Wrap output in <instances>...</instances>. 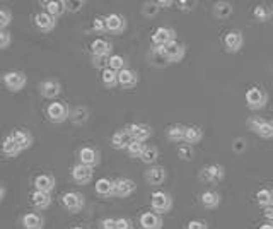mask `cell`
<instances>
[{
    "instance_id": "cell-1",
    "label": "cell",
    "mask_w": 273,
    "mask_h": 229,
    "mask_svg": "<svg viewBox=\"0 0 273 229\" xmlns=\"http://www.w3.org/2000/svg\"><path fill=\"white\" fill-rule=\"evenodd\" d=\"M160 51H162V55L166 57V60L169 63H178L181 62L184 58V53H186V46H184V43L181 41H172L169 45H166L164 48H160Z\"/></svg>"
},
{
    "instance_id": "cell-2",
    "label": "cell",
    "mask_w": 273,
    "mask_h": 229,
    "mask_svg": "<svg viewBox=\"0 0 273 229\" xmlns=\"http://www.w3.org/2000/svg\"><path fill=\"white\" fill-rule=\"evenodd\" d=\"M172 41H176V31L172 27L160 26L152 34V45L155 46V50H160V48H164Z\"/></svg>"
},
{
    "instance_id": "cell-3",
    "label": "cell",
    "mask_w": 273,
    "mask_h": 229,
    "mask_svg": "<svg viewBox=\"0 0 273 229\" xmlns=\"http://www.w3.org/2000/svg\"><path fill=\"white\" fill-rule=\"evenodd\" d=\"M150 206L152 211L157 212V214H166L172 207V199L166 192H154L150 197Z\"/></svg>"
},
{
    "instance_id": "cell-4",
    "label": "cell",
    "mask_w": 273,
    "mask_h": 229,
    "mask_svg": "<svg viewBox=\"0 0 273 229\" xmlns=\"http://www.w3.org/2000/svg\"><path fill=\"white\" fill-rule=\"evenodd\" d=\"M268 101L267 91H263L262 87H251L246 91V104L251 110H262Z\"/></svg>"
},
{
    "instance_id": "cell-5",
    "label": "cell",
    "mask_w": 273,
    "mask_h": 229,
    "mask_svg": "<svg viewBox=\"0 0 273 229\" xmlns=\"http://www.w3.org/2000/svg\"><path fill=\"white\" fill-rule=\"evenodd\" d=\"M3 84L10 92H19L26 86V75L22 72H5L3 74Z\"/></svg>"
},
{
    "instance_id": "cell-6",
    "label": "cell",
    "mask_w": 273,
    "mask_h": 229,
    "mask_svg": "<svg viewBox=\"0 0 273 229\" xmlns=\"http://www.w3.org/2000/svg\"><path fill=\"white\" fill-rule=\"evenodd\" d=\"M46 116L50 122L62 123L70 116V113H68V108L63 103H50L46 108Z\"/></svg>"
},
{
    "instance_id": "cell-7",
    "label": "cell",
    "mask_w": 273,
    "mask_h": 229,
    "mask_svg": "<svg viewBox=\"0 0 273 229\" xmlns=\"http://www.w3.org/2000/svg\"><path fill=\"white\" fill-rule=\"evenodd\" d=\"M62 206L67 209L70 214H75L84 207V197L79 192H68L62 197Z\"/></svg>"
},
{
    "instance_id": "cell-8",
    "label": "cell",
    "mask_w": 273,
    "mask_h": 229,
    "mask_svg": "<svg viewBox=\"0 0 273 229\" xmlns=\"http://www.w3.org/2000/svg\"><path fill=\"white\" fill-rule=\"evenodd\" d=\"M243 33L238 29H232V31H227L226 36H224V48L229 53H236V51L241 50L243 46Z\"/></svg>"
},
{
    "instance_id": "cell-9",
    "label": "cell",
    "mask_w": 273,
    "mask_h": 229,
    "mask_svg": "<svg viewBox=\"0 0 273 229\" xmlns=\"http://www.w3.org/2000/svg\"><path fill=\"white\" fill-rule=\"evenodd\" d=\"M92 175H94L92 168L84 166V164H80V163L72 168V178H74V182L79 185H87L92 180Z\"/></svg>"
},
{
    "instance_id": "cell-10",
    "label": "cell",
    "mask_w": 273,
    "mask_h": 229,
    "mask_svg": "<svg viewBox=\"0 0 273 229\" xmlns=\"http://www.w3.org/2000/svg\"><path fill=\"white\" fill-rule=\"evenodd\" d=\"M136 185L134 180L130 178H120L115 182V195L120 197V199H125V197H130L135 192Z\"/></svg>"
},
{
    "instance_id": "cell-11",
    "label": "cell",
    "mask_w": 273,
    "mask_h": 229,
    "mask_svg": "<svg viewBox=\"0 0 273 229\" xmlns=\"http://www.w3.org/2000/svg\"><path fill=\"white\" fill-rule=\"evenodd\" d=\"M60 91H62L60 82L55 79H46L39 84V92H41V96L46 99H55L60 94Z\"/></svg>"
},
{
    "instance_id": "cell-12",
    "label": "cell",
    "mask_w": 273,
    "mask_h": 229,
    "mask_svg": "<svg viewBox=\"0 0 273 229\" xmlns=\"http://www.w3.org/2000/svg\"><path fill=\"white\" fill-rule=\"evenodd\" d=\"M138 224L142 229H160L162 228V218L157 212H143L140 216Z\"/></svg>"
},
{
    "instance_id": "cell-13",
    "label": "cell",
    "mask_w": 273,
    "mask_h": 229,
    "mask_svg": "<svg viewBox=\"0 0 273 229\" xmlns=\"http://www.w3.org/2000/svg\"><path fill=\"white\" fill-rule=\"evenodd\" d=\"M128 132H130L132 139L138 140V142H145V140L152 135V128L145 125V123H132L128 125Z\"/></svg>"
},
{
    "instance_id": "cell-14",
    "label": "cell",
    "mask_w": 273,
    "mask_h": 229,
    "mask_svg": "<svg viewBox=\"0 0 273 229\" xmlns=\"http://www.w3.org/2000/svg\"><path fill=\"white\" fill-rule=\"evenodd\" d=\"M167 173L162 166H150L145 171V182L152 187H157V185H162L164 180H166Z\"/></svg>"
},
{
    "instance_id": "cell-15",
    "label": "cell",
    "mask_w": 273,
    "mask_h": 229,
    "mask_svg": "<svg viewBox=\"0 0 273 229\" xmlns=\"http://www.w3.org/2000/svg\"><path fill=\"white\" fill-rule=\"evenodd\" d=\"M34 24L39 31L48 33V31H51L55 26H57V19H55L53 15L48 14V12H39V14L34 15Z\"/></svg>"
},
{
    "instance_id": "cell-16",
    "label": "cell",
    "mask_w": 273,
    "mask_h": 229,
    "mask_svg": "<svg viewBox=\"0 0 273 229\" xmlns=\"http://www.w3.org/2000/svg\"><path fill=\"white\" fill-rule=\"evenodd\" d=\"M132 142H134V139H132L128 128H123V130L115 132L113 137H111V144H113L115 149H128Z\"/></svg>"
},
{
    "instance_id": "cell-17",
    "label": "cell",
    "mask_w": 273,
    "mask_h": 229,
    "mask_svg": "<svg viewBox=\"0 0 273 229\" xmlns=\"http://www.w3.org/2000/svg\"><path fill=\"white\" fill-rule=\"evenodd\" d=\"M79 159H80V164H84V166L94 168L99 164V152L92 149V147H82L79 152Z\"/></svg>"
},
{
    "instance_id": "cell-18",
    "label": "cell",
    "mask_w": 273,
    "mask_h": 229,
    "mask_svg": "<svg viewBox=\"0 0 273 229\" xmlns=\"http://www.w3.org/2000/svg\"><path fill=\"white\" fill-rule=\"evenodd\" d=\"M106 24H108V31H110V33H115V34H120L127 29L125 17H122L120 14L106 15Z\"/></svg>"
},
{
    "instance_id": "cell-19",
    "label": "cell",
    "mask_w": 273,
    "mask_h": 229,
    "mask_svg": "<svg viewBox=\"0 0 273 229\" xmlns=\"http://www.w3.org/2000/svg\"><path fill=\"white\" fill-rule=\"evenodd\" d=\"M224 168L220 164H208L207 168H203V178L210 183H219L224 178Z\"/></svg>"
},
{
    "instance_id": "cell-20",
    "label": "cell",
    "mask_w": 273,
    "mask_h": 229,
    "mask_svg": "<svg viewBox=\"0 0 273 229\" xmlns=\"http://www.w3.org/2000/svg\"><path fill=\"white\" fill-rule=\"evenodd\" d=\"M111 45L106 41V39H103V38H98V39H94L92 41V45H91V51H92V57H111Z\"/></svg>"
},
{
    "instance_id": "cell-21",
    "label": "cell",
    "mask_w": 273,
    "mask_h": 229,
    "mask_svg": "<svg viewBox=\"0 0 273 229\" xmlns=\"http://www.w3.org/2000/svg\"><path fill=\"white\" fill-rule=\"evenodd\" d=\"M55 185H57V182H55V178L51 175H39L34 178L36 190L45 192V194H50V192L55 188Z\"/></svg>"
},
{
    "instance_id": "cell-22",
    "label": "cell",
    "mask_w": 273,
    "mask_h": 229,
    "mask_svg": "<svg viewBox=\"0 0 273 229\" xmlns=\"http://www.w3.org/2000/svg\"><path fill=\"white\" fill-rule=\"evenodd\" d=\"M138 82V74L132 69H125L118 72V84L122 87H134Z\"/></svg>"
},
{
    "instance_id": "cell-23",
    "label": "cell",
    "mask_w": 273,
    "mask_h": 229,
    "mask_svg": "<svg viewBox=\"0 0 273 229\" xmlns=\"http://www.w3.org/2000/svg\"><path fill=\"white\" fill-rule=\"evenodd\" d=\"M10 137L15 140V144H17L19 147H21V151L29 149L31 144H33V135H31L27 130H14L10 134Z\"/></svg>"
},
{
    "instance_id": "cell-24",
    "label": "cell",
    "mask_w": 273,
    "mask_h": 229,
    "mask_svg": "<svg viewBox=\"0 0 273 229\" xmlns=\"http://www.w3.org/2000/svg\"><path fill=\"white\" fill-rule=\"evenodd\" d=\"M96 194L101 197H113L115 195V182L110 178H99L96 182Z\"/></svg>"
},
{
    "instance_id": "cell-25",
    "label": "cell",
    "mask_w": 273,
    "mask_h": 229,
    "mask_svg": "<svg viewBox=\"0 0 273 229\" xmlns=\"http://www.w3.org/2000/svg\"><path fill=\"white\" fill-rule=\"evenodd\" d=\"M31 204H33L36 209L43 211V209H48L51 206V197L50 194H45V192L34 190L33 194H31Z\"/></svg>"
},
{
    "instance_id": "cell-26",
    "label": "cell",
    "mask_w": 273,
    "mask_h": 229,
    "mask_svg": "<svg viewBox=\"0 0 273 229\" xmlns=\"http://www.w3.org/2000/svg\"><path fill=\"white\" fill-rule=\"evenodd\" d=\"M43 224H45V221L38 212H27L22 218L24 229H43Z\"/></svg>"
},
{
    "instance_id": "cell-27",
    "label": "cell",
    "mask_w": 273,
    "mask_h": 229,
    "mask_svg": "<svg viewBox=\"0 0 273 229\" xmlns=\"http://www.w3.org/2000/svg\"><path fill=\"white\" fill-rule=\"evenodd\" d=\"M45 7H46L48 14L53 15L55 19L67 10V3L63 2V0H48V2H45Z\"/></svg>"
},
{
    "instance_id": "cell-28",
    "label": "cell",
    "mask_w": 273,
    "mask_h": 229,
    "mask_svg": "<svg viewBox=\"0 0 273 229\" xmlns=\"http://www.w3.org/2000/svg\"><path fill=\"white\" fill-rule=\"evenodd\" d=\"M202 204L205 209H215L220 204V195L215 190H207L202 194Z\"/></svg>"
},
{
    "instance_id": "cell-29",
    "label": "cell",
    "mask_w": 273,
    "mask_h": 229,
    "mask_svg": "<svg viewBox=\"0 0 273 229\" xmlns=\"http://www.w3.org/2000/svg\"><path fill=\"white\" fill-rule=\"evenodd\" d=\"M2 152L5 156H9V158H15V156L21 152V147L15 144V140L10 137V135H7L5 139H3L2 142Z\"/></svg>"
},
{
    "instance_id": "cell-30",
    "label": "cell",
    "mask_w": 273,
    "mask_h": 229,
    "mask_svg": "<svg viewBox=\"0 0 273 229\" xmlns=\"http://www.w3.org/2000/svg\"><path fill=\"white\" fill-rule=\"evenodd\" d=\"M256 202H258V206L262 207H273V190L270 188H262V190H258V194H256Z\"/></svg>"
},
{
    "instance_id": "cell-31",
    "label": "cell",
    "mask_w": 273,
    "mask_h": 229,
    "mask_svg": "<svg viewBox=\"0 0 273 229\" xmlns=\"http://www.w3.org/2000/svg\"><path fill=\"white\" fill-rule=\"evenodd\" d=\"M203 137V132L200 127H186V134H184V142L193 146V144H198Z\"/></svg>"
},
{
    "instance_id": "cell-32",
    "label": "cell",
    "mask_w": 273,
    "mask_h": 229,
    "mask_svg": "<svg viewBox=\"0 0 273 229\" xmlns=\"http://www.w3.org/2000/svg\"><path fill=\"white\" fill-rule=\"evenodd\" d=\"M184 134H186V127H183V125H171L167 128V139L174 144L184 140Z\"/></svg>"
},
{
    "instance_id": "cell-33",
    "label": "cell",
    "mask_w": 273,
    "mask_h": 229,
    "mask_svg": "<svg viewBox=\"0 0 273 229\" xmlns=\"http://www.w3.org/2000/svg\"><path fill=\"white\" fill-rule=\"evenodd\" d=\"M232 14V5L229 2H217L214 5V15L217 19H229Z\"/></svg>"
},
{
    "instance_id": "cell-34",
    "label": "cell",
    "mask_w": 273,
    "mask_h": 229,
    "mask_svg": "<svg viewBox=\"0 0 273 229\" xmlns=\"http://www.w3.org/2000/svg\"><path fill=\"white\" fill-rule=\"evenodd\" d=\"M87 118H89V111H87V108H82V106H77L70 113V120L75 123V125H82V123H86Z\"/></svg>"
},
{
    "instance_id": "cell-35",
    "label": "cell",
    "mask_w": 273,
    "mask_h": 229,
    "mask_svg": "<svg viewBox=\"0 0 273 229\" xmlns=\"http://www.w3.org/2000/svg\"><path fill=\"white\" fill-rule=\"evenodd\" d=\"M101 80H103V84H104L106 87H115L116 84H118V72L113 70V69L103 70Z\"/></svg>"
},
{
    "instance_id": "cell-36",
    "label": "cell",
    "mask_w": 273,
    "mask_h": 229,
    "mask_svg": "<svg viewBox=\"0 0 273 229\" xmlns=\"http://www.w3.org/2000/svg\"><path fill=\"white\" fill-rule=\"evenodd\" d=\"M253 17L258 22H267L268 19L272 17V10L268 9L267 5H256L255 9H253Z\"/></svg>"
},
{
    "instance_id": "cell-37",
    "label": "cell",
    "mask_w": 273,
    "mask_h": 229,
    "mask_svg": "<svg viewBox=\"0 0 273 229\" xmlns=\"http://www.w3.org/2000/svg\"><path fill=\"white\" fill-rule=\"evenodd\" d=\"M145 149H147L145 142H138V140H134V142L130 144V147L127 149V152H128V156H130V158H142V154L145 152Z\"/></svg>"
},
{
    "instance_id": "cell-38",
    "label": "cell",
    "mask_w": 273,
    "mask_h": 229,
    "mask_svg": "<svg viewBox=\"0 0 273 229\" xmlns=\"http://www.w3.org/2000/svg\"><path fill=\"white\" fill-rule=\"evenodd\" d=\"M157 158H159V149L152 146V147H147L145 152H143L140 159H142L145 164H154L155 161H157Z\"/></svg>"
},
{
    "instance_id": "cell-39",
    "label": "cell",
    "mask_w": 273,
    "mask_h": 229,
    "mask_svg": "<svg viewBox=\"0 0 273 229\" xmlns=\"http://www.w3.org/2000/svg\"><path fill=\"white\" fill-rule=\"evenodd\" d=\"M110 69H113L116 72H122L127 69V62L122 55H111L110 58Z\"/></svg>"
},
{
    "instance_id": "cell-40",
    "label": "cell",
    "mask_w": 273,
    "mask_h": 229,
    "mask_svg": "<svg viewBox=\"0 0 273 229\" xmlns=\"http://www.w3.org/2000/svg\"><path fill=\"white\" fill-rule=\"evenodd\" d=\"M256 134L260 135L262 139H272L273 137V122H265L260 125V128L256 130Z\"/></svg>"
},
{
    "instance_id": "cell-41",
    "label": "cell",
    "mask_w": 273,
    "mask_h": 229,
    "mask_svg": "<svg viewBox=\"0 0 273 229\" xmlns=\"http://www.w3.org/2000/svg\"><path fill=\"white\" fill-rule=\"evenodd\" d=\"M159 9L160 7L157 2H145L142 7V14L145 15V17H154V15H157Z\"/></svg>"
},
{
    "instance_id": "cell-42",
    "label": "cell",
    "mask_w": 273,
    "mask_h": 229,
    "mask_svg": "<svg viewBox=\"0 0 273 229\" xmlns=\"http://www.w3.org/2000/svg\"><path fill=\"white\" fill-rule=\"evenodd\" d=\"M178 154L183 161H191L193 159V146H190V144H181V146L178 147Z\"/></svg>"
},
{
    "instance_id": "cell-43",
    "label": "cell",
    "mask_w": 273,
    "mask_h": 229,
    "mask_svg": "<svg viewBox=\"0 0 273 229\" xmlns=\"http://www.w3.org/2000/svg\"><path fill=\"white\" fill-rule=\"evenodd\" d=\"M92 29L98 31V33H106V31H108L106 17H101V15H96L94 21H92Z\"/></svg>"
},
{
    "instance_id": "cell-44",
    "label": "cell",
    "mask_w": 273,
    "mask_h": 229,
    "mask_svg": "<svg viewBox=\"0 0 273 229\" xmlns=\"http://www.w3.org/2000/svg\"><path fill=\"white\" fill-rule=\"evenodd\" d=\"M150 62L154 63V65H157V67H162V65H166V63H169L166 60V57L162 55V51H160V50H154V51H152Z\"/></svg>"
},
{
    "instance_id": "cell-45",
    "label": "cell",
    "mask_w": 273,
    "mask_h": 229,
    "mask_svg": "<svg viewBox=\"0 0 273 229\" xmlns=\"http://www.w3.org/2000/svg\"><path fill=\"white\" fill-rule=\"evenodd\" d=\"M110 58L111 57H92V65L96 67V69H110Z\"/></svg>"
},
{
    "instance_id": "cell-46",
    "label": "cell",
    "mask_w": 273,
    "mask_h": 229,
    "mask_svg": "<svg viewBox=\"0 0 273 229\" xmlns=\"http://www.w3.org/2000/svg\"><path fill=\"white\" fill-rule=\"evenodd\" d=\"M12 21V14L10 10L7 9V7H3V9H0V27H7Z\"/></svg>"
},
{
    "instance_id": "cell-47",
    "label": "cell",
    "mask_w": 273,
    "mask_h": 229,
    "mask_svg": "<svg viewBox=\"0 0 273 229\" xmlns=\"http://www.w3.org/2000/svg\"><path fill=\"white\" fill-rule=\"evenodd\" d=\"M9 45H10V33L0 31V48L5 50V48H9Z\"/></svg>"
},
{
    "instance_id": "cell-48",
    "label": "cell",
    "mask_w": 273,
    "mask_h": 229,
    "mask_svg": "<svg viewBox=\"0 0 273 229\" xmlns=\"http://www.w3.org/2000/svg\"><path fill=\"white\" fill-rule=\"evenodd\" d=\"M116 229H134L132 221L127 218H118L116 219Z\"/></svg>"
},
{
    "instance_id": "cell-49",
    "label": "cell",
    "mask_w": 273,
    "mask_h": 229,
    "mask_svg": "<svg viewBox=\"0 0 273 229\" xmlns=\"http://www.w3.org/2000/svg\"><path fill=\"white\" fill-rule=\"evenodd\" d=\"M65 3H67V10L68 12H79L84 7L82 0H77V2H72V0H68V2H65Z\"/></svg>"
},
{
    "instance_id": "cell-50",
    "label": "cell",
    "mask_w": 273,
    "mask_h": 229,
    "mask_svg": "<svg viewBox=\"0 0 273 229\" xmlns=\"http://www.w3.org/2000/svg\"><path fill=\"white\" fill-rule=\"evenodd\" d=\"M193 5H196V2H190V0H179V2H178V7L181 10H184V12L191 10V9H193Z\"/></svg>"
},
{
    "instance_id": "cell-51",
    "label": "cell",
    "mask_w": 273,
    "mask_h": 229,
    "mask_svg": "<svg viewBox=\"0 0 273 229\" xmlns=\"http://www.w3.org/2000/svg\"><path fill=\"white\" fill-rule=\"evenodd\" d=\"M263 122H265V120H263V118H260V116H253V118L250 120V128H251L253 132H256Z\"/></svg>"
},
{
    "instance_id": "cell-52",
    "label": "cell",
    "mask_w": 273,
    "mask_h": 229,
    "mask_svg": "<svg viewBox=\"0 0 273 229\" xmlns=\"http://www.w3.org/2000/svg\"><path fill=\"white\" fill-rule=\"evenodd\" d=\"M101 229H116V219L106 218L101 221Z\"/></svg>"
},
{
    "instance_id": "cell-53",
    "label": "cell",
    "mask_w": 273,
    "mask_h": 229,
    "mask_svg": "<svg viewBox=\"0 0 273 229\" xmlns=\"http://www.w3.org/2000/svg\"><path fill=\"white\" fill-rule=\"evenodd\" d=\"M188 229H208L207 228V224L203 223V221H190L188 223Z\"/></svg>"
},
{
    "instance_id": "cell-54",
    "label": "cell",
    "mask_w": 273,
    "mask_h": 229,
    "mask_svg": "<svg viewBox=\"0 0 273 229\" xmlns=\"http://www.w3.org/2000/svg\"><path fill=\"white\" fill-rule=\"evenodd\" d=\"M244 147H246V144H244V140L243 139H238L236 140V144H234V149L238 151V152H241L244 149Z\"/></svg>"
},
{
    "instance_id": "cell-55",
    "label": "cell",
    "mask_w": 273,
    "mask_h": 229,
    "mask_svg": "<svg viewBox=\"0 0 273 229\" xmlns=\"http://www.w3.org/2000/svg\"><path fill=\"white\" fill-rule=\"evenodd\" d=\"M263 216H265V219H268V221H273V207H267L263 211Z\"/></svg>"
},
{
    "instance_id": "cell-56",
    "label": "cell",
    "mask_w": 273,
    "mask_h": 229,
    "mask_svg": "<svg viewBox=\"0 0 273 229\" xmlns=\"http://www.w3.org/2000/svg\"><path fill=\"white\" fill-rule=\"evenodd\" d=\"M159 7H164V9H167V7H169V5H172V2H171V0H159Z\"/></svg>"
},
{
    "instance_id": "cell-57",
    "label": "cell",
    "mask_w": 273,
    "mask_h": 229,
    "mask_svg": "<svg viewBox=\"0 0 273 229\" xmlns=\"http://www.w3.org/2000/svg\"><path fill=\"white\" fill-rule=\"evenodd\" d=\"M260 229H273V224H263V226H260Z\"/></svg>"
},
{
    "instance_id": "cell-58",
    "label": "cell",
    "mask_w": 273,
    "mask_h": 229,
    "mask_svg": "<svg viewBox=\"0 0 273 229\" xmlns=\"http://www.w3.org/2000/svg\"><path fill=\"white\" fill-rule=\"evenodd\" d=\"M72 229H86V228H79V226H77V228H72Z\"/></svg>"
}]
</instances>
